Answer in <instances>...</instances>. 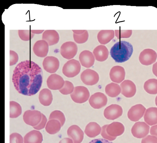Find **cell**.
I'll use <instances>...</instances> for the list:
<instances>
[{
    "instance_id": "1",
    "label": "cell",
    "mask_w": 157,
    "mask_h": 143,
    "mask_svg": "<svg viewBox=\"0 0 157 143\" xmlns=\"http://www.w3.org/2000/svg\"><path fill=\"white\" fill-rule=\"evenodd\" d=\"M42 69L33 61H22L13 71L12 82L18 93L31 96L37 93L43 82Z\"/></svg>"
},
{
    "instance_id": "2",
    "label": "cell",
    "mask_w": 157,
    "mask_h": 143,
    "mask_svg": "<svg viewBox=\"0 0 157 143\" xmlns=\"http://www.w3.org/2000/svg\"><path fill=\"white\" fill-rule=\"evenodd\" d=\"M133 51V47L130 43L120 41L116 43L112 47L110 55L116 62L123 63L129 59Z\"/></svg>"
},
{
    "instance_id": "3",
    "label": "cell",
    "mask_w": 157,
    "mask_h": 143,
    "mask_svg": "<svg viewBox=\"0 0 157 143\" xmlns=\"http://www.w3.org/2000/svg\"><path fill=\"white\" fill-rule=\"evenodd\" d=\"M81 65L79 62L74 59L68 61L63 68V72L65 76L69 78H74L81 71Z\"/></svg>"
},
{
    "instance_id": "4",
    "label": "cell",
    "mask_w": 157,
    "mask_h": 143,
    "mask_svg": "<svg viewBox=\"0 0 157 143\" xmlns=\"http://www.w3.org/2000/svg\"><path fill=\"white\" fill-rule=\"evenodd\" d=\"M90 93L88 89L85 87L77 86L71 94L72 100L76 103L82 104L88 100Z\"/></svg>"
},
{
    "instance_id": "5",
    "label": "cell",
    "mask_w": 157,
    "mask_h": 143,
    "mask_svg": "<svg viewBox=\"0 0 157 143\" xmlns=\"http://www.w3.org/2000/svg\"><path fill=\"white\" fill-rule=\"evenodd\" d=\"M77 45L74 42L68 41L64 43L62 45L60 53L62 56L68 60L74 58L77 53Z\"/></svg>"
},
{
    "instance_id": "6",
    "label": "cell",
    "mask_w": 157,
    "mask_h": 143,
    "mask_svg": "<svg viewBox=\"0 0 157 143\" xmlns=\"http://www.w3.org/2000/svg\"><path fill=\"white\" fill-rule=\"evenodd\" d=\"M24 122L28 125L34 127L37 126L42 119V113L37 110H29L25 111L23 117Z\"/></svg>"
},
{
    "instance_id": "7",
    "label": "cell",
    "mask_w": 157,
    "mask_h": 143,
    "mask_svg": "<svg viewBox=\"0 0 157 143\" xmlns=\"http://www.w3.org/2000/svg\"><path fill=\"white\" fill-rule=\"evenodd\" d=\"M82 82L87 86L96 85L99 81V76L95 71L91 69H86L83 72L81 75Z\"/></svg>"
},
{
    "instance_id": "8",
    "label": "cell",
    "mask_w": 157,
    "mask_h": 143,
    "mask_svg": "<svg viewBox=\"0 0 157 143\" xmlns=\"http://www.w3.org/2000/svg\"><path fill=\"white\" fill-rule=\"evenodd\" d=\"M108 99L103 93L97 92L94 93L89 99V102L91 107L94 109H100L106 105Z\"/></svg>"
},
{
    "instance_id": "9",
    "label": "cell",
    "mask_w": 157,
    "mask_h": 143,
    "mask_svg": "<svg viewBox=\"0 0 157 143\" xmlns=\"http://www.w3.org/2000/svg\"><path fill=\"white\" fill-rule=\"evenodd\" d=\"M157 58V54L155 50L152 49H147L142 51L139 59L142 64L148 66L155 63Z\"/></svg>"
},
{
    "instance_id": "10",
    "label": "cell",
    "mask_w": 157,
    "mask_h": 143,
    "mask_svg": "<svg viewBox=\"0 0 157 143\" xmlns=\"http://www.w3.org/2000/svg\"><path fill=\"white\" fill-rule=\"evenodd\" d=\"M150 127L144 122H138L134 124L131 129L133 136L137 138H144L149 133Z\"/></svg>"
},
{
    "instance_id": "11",
    "label": "cell",
    "mask_w": 157,
    "mask_h": 143,
    "mask_svg": "<svg viewBox=\"0 0 157 143\" xmlns=\"http://www.w3.org/2000/svg\"><path fill=\"white\" fill-rule=\"evenodd\" d=\"M123 113V109L121 106L117 104H112L105 109L104 114L105 118L113 120L121 116Z\"/></svg>"
},
{
    "instance_id": "12",
    "label": "cell",
    "mask_w": 157,
    "mask_h": 143,
    "mask_svg": "<svg viewBox=\"0 0 157 143\" xmlns=\"http://www.w3.org/2000/svg\"><path fill=\"white\" fill-rule=\"evenodd\" d=\"M60 62L59 60L55 57L47 56L44 60L43 66L44 68L50 74L55 73L59 69Z\"/></svg>"
},
{
    "instance_id": "13",
    "label": "cell",
    "mask_w": 157,
    "mask_h": 143,
    "mask_svg": "<svg viewBox=\"0 0 157 143\" xmlns=\"http://www.w3.org/2000/svg\"><path fill=\"white\" fill-rule=\"evenodd\" d=\"M146 108L141 104H137L131 107L128 113V117L132 122H137L143 117Z\"/></svg>"
},
{
    "instance_id": "14",
    "label": "cell",
    "mask_w": 157,
    "mask_h": 143,
    "mask_svg": "<svg viewBox=\"0 0 157 143\" xmlns=\"http://www.w3.org/2000/svg\"><path fill=\"white\" fill-rule=\"evenodd\" d=\"M47 86L53 90H60L63 87L65 81L63 78L56 74L51 75L47 79Z\"/></svg>"
},
{
    "instance_id": "15",
    "label": "cell",
    "mask_w": 157,
    "mask_h": 143,
    "mask_svg": "<svg viewBox=\"0 0 157 143\" xmlns=\"http://www.w3.org/2000/svg\"><path fill=\"white\" fill-rule=\"evenodd\" d=\"M109 76L112 82L118 83H120L125 79V69L121 66H114L111 70Z\"/></svg>"
},
{
    "instance_id": "16",
    "label": "cell",
    "mask_w": 157,
    "mask_h": 143,
    "mask_svg": "<svg viewBox=\"0 0 157 143\" xmlns=\"http://www.w3.org/2000/svg\"><path fill=\"white\" fill-rule=\"evenodd\" d=\"M121 94L125 97L130 98L133 97L136 92V88L134 83L131 80H126L120 85Z\"/></svg>"
},
{
    "instance_id": "17",
    "label": "cell",
    "mask_w": 157,
    "mask_h": 143,
    "mask_svg": "<svg viewBox=\"0 0 157 143\" xmlns=\"http://www.w3.org/2000/svg\"><path fill=\"white\" fill-rule=\"evenodd\" d=\"M68 136L74 143H81L84 138V133L78 126L73 125L68 128L67 131Z\"/></svg>"
},
{
    "instance_id": "18",
    "label": "cell",
    "mask_w": 157,
    "mask_h": 143,
    "mask_svg": "<svg viewBox=\"0 0 157 143\" xmlns=\"http://www.w3.org/2000/svg\"><path fill=\"white\" fill-rule=\"evenodd\" d=\"M48 43L43 40L36 41L33 48V50L36 56L40 57H45L48 54L49 51Z\"/></svg>"
},
{
    "instance_id": "19",
    "label": "cell",
    "mask_w": 157,
    "mask_h": 143,
    "mask_svg": "<svg viewBox=\"0 0 157 143\" xmlns=\"http://www.w3.org/2000/svg\"><path fill=\"white\" fill-rule=\"evenodd\" d=\"M125 131V127L121 123L115 122L108 125L107 133L111 136L117 137L122 135Z\"/></svg>"
},
{
    "instance_id": "20",
    "label": "cell",
    "mask_w": 157,
    "mask_h": 143,
    "mask_svg": "<svg viewBox=\"0 0 157 143\" xmlns=\"http://www.w3.org/2000/svg\"><path fill=\"white\" fill-rule=\"evenodd\" d=\"M79 60L83 67L89 68L94 65L95 59L92 53L89 50H84L80 53Z\"/></svg>"
},
{
    "instance_id": "21",
    "label": "cell",
    "mask_w": 157,
    "mask_h": 143,
    "mask_svg": "<svg viewBox=\"0 0 157 143\" xmlns=\"http://www.w3.org/2000/svg\"><path fill=\"white\" fill-rule=\"evenodd\" d=\"M59 39L58 33L54 30H46L42 35V39L48 43L49 46L56 44L59 42Z\"/></svg>"
},
{
    "instance_id": "22",
    "label": "cell",
    "mask_w": 157,
    "mask_h": 143,
    "mask_svg": "<svg viewBox=\"0 0 157 143\" xmlns=\"http://www.w3.org/2000/svg\"><path fill=\"white\" fill-rule=\"evenodd\" d=\"M93 53L97 61L103 62L107 59L109 52L106 47L104 45H100L97 46L94 49Z\"/></svg>"
},
{
    "instance_id": "23",
    "label": "cell",
    "mask_w": 157,
    "mask_h": 143,
    "mask_svg": "<svg viewBox=\"0 0 157 143\" xmlns=\"http://www.w3.org/2000/svg\"><path fill=\"white\" fill-rule=\"evenodd\" d=\"M43 141L42 134L36 130L29 132L24 137V143H42Z\"/></svg>"
},
{
    "instance_id": "24",
    "label": "cell",
    "mask_w": 157,
    "mask_h": 143,
    "mask_svg": "<svg viewBox=\"0 0 157 143\" xmlns=\"http://www.w3.org/2000/svg\"><path fill=\"white\" fill-rule=\"evenodd\" d=\"M115 32L113 30H101L98 33L97 38L98 42L105 45L110 42L114 37Z\"/></svg>"
},
{
    "instance_id": "25",
    "label": "cell",
    "mask_w": 157,
    "mask_h": 143,
    "mask_svg": "<svg viewBox=\"0 0 157 143\" xmlns=\"http://www.w3.org/2000/svg\"><path fill=\"white\" fill-rule=\"evenodd\" d=\"M101 128L98 123L95 122L89 123L86 126L85 133L90 138H94L99 135L101 132Z\"/></svg>"
},
{
    "instance_id": "26",
    "label": "cell",
    "mask_w": 157,
    "mask_h": 143,
    "mask_svg": "<svg viewBox=\"0 0 157 143\" xmlns=\"http://www.w3.org/2000/svg\"><path fill=\"white\" fill-rule=\"evenodd\" d=\"M144 118L145 122L150 126L157 124V108L151 107L147 109Z\"/></svg>"
},
{
    "instance_id": "27",
    "label": "cell",
    "mask_w": 157,
    "mask_h": 143,
    "mask_svg": "<svg viewBox=\"0 0 157 143\" xmlns=\"http://www.w3.org/2000/svg\"><path fill=\"white\" fill-rule=\"evenodd\" d=\"M39 99L40 102L43 105L50 106L52 104L53 99L52 91L47 89H43L40 91Z\"/></svg>"
},
{
    "instance_id": "28",
    "label": "cell",
    "mask_w": 157,
    "mask_h": 143,
    "mask_svg": "<svg viewBox=\"0 0 157 143\" xmlns=\"http://www.w3.org/2000/svg\"><path fill=\"white\" fill-rule=\"evenodd\" d=\"M61 127L59 121L55 119L50 120L47 123L45 129L47 133L53 135L58 133L61 129Z\"/></svg>"
},
{
    "instance_id": "29",
    "label": "cell",
    "mask_w": 157,
    "mask_h": 143,
    "mask_svg": "<svg viewBox=\"0 0 157 143\" xmlns=\"http://www.w3.org/2000/svg\"><path fill=\"white\" fill-rule=\"evenodd\" d=\"M121 91V87L118 84L111 83L106 86L105 92L109 97L115 98L118 96Z\"/></svg>"
},
{
    "instance_id": "30",
    "label": "cell",
    "mask_w": 157,
    "mask_h": 143,
    "mask_svg": "<svg viewBox=\"0 0 157 143\" xmlns=\"http://www.w3.org/2000/svg\"><path fill=\"white\" fill-rule=\"evenodd\" d=\"M144 88L148 94H157V79H152L147 80L144 84Z\"/></svg>"
},
{
    "instance_id": "31",
    "label": "cell",
    "mask_w": 157,
    "mask_h": 143,
    "mask_svg": "<svg viewBox=\"0 0 157 143\" xmlns=\"http://www.w3.org/2000/svg\"><path fill=\"white\" fill-rule=\"evenodd\" d=\"M22 113V108L17 102L12 101L10 102V117L12 118H17Z\"/></svg>"
},
{
    "instance_id": "32",
    "label": "cell",
    "mask_w": 157,
    "mask_h": 143,
    "mask_svg": "<svg viewBox=\"0 0 157 143\" xmlns=\"http://www.w3.org/2000/svg\"><path fill=\"white\" fill-rule=\"evenodd\" d=\"M55 119L59 121L61 126H63L65 122V118L64 114L59 110L54 111L51 113L49 120Z\"/></svg>"
},
{
    "instance_id": "33",
    "label": "cell",
    "mask_w": 157,
    "mask_h": 143,
    "mask_svg": "<svg viewBox=\"0 0 157 143\" xmlns=\"http://www.w3.org/2000/svg\"><path fill=\"white\" fill-rule=\"evenodd\" d=\"M74 87L73 83L68 81H65L63 87L59 90L61 93L64 95L71 94L74 90Z\"/></svg>"
},
{
    "instance_id": "34",
    "label": "cell",
    "mask_w": 157,
    "mask_h": 143,
    "mask_svg": "<svg viewBox=\"0 0 157 143\" xmlns=\"http://www.w3.org/2000/svg\"><path fill=\"white\" fill-rule=\"evenodd\" d=\"M89 36L88 32L86 30L83 33L81 34L77 35L74 33L73 34L75 41L76 43L79 44H83L86 42L88 40Z\"/></svg>"
},
{
    "instance_id": "35",
    "label": "cell",
    "mask_w": 157,
    "mask_h": 143,
    "mask_svg": "<svg viewBox=\"0 0 157 143\" xmlns=\"http://www.w3.org/2000/svg\"><path fill=\"white\" fill-rule=\"evenodd\" d=\"M18 34L20 39L24 41H30L35 35L30 30H19Z\"/></svg>"
},
{
    "instance_id": "36",
    "label": "cell",
    "mask_w": 157,
    "mask_h": 143,
    "mask_svg": "<svg viewBox=\"0 0 157 143\" xmlns=\"http://www.w3.org/2000/svg\"><path fill=\"white\" fill-rule=\"evenodd\" d=\"M115 36L118 39L121 38H128L130 37L132 34V30H123L120 29V30H115Z\"/></svg>"
},
{
    "instance_id": "37",
    "label": "cell",
    "mask_w": 157,
    "mask_h": 143,
    "mask_svg": "<svg viewBox=\"0 0 157 143\" xmlns=\"http://www.w3.org/2000/svg\"><path fill=\"white\" fill-rule=\"evenodd\" d=\"M10 143H23V139L20 134L14 133L10 135Z\"/></svg>"
},
{
    "instance_id": "38",
    "label": "cell",
    "mask_w": 157,
    "mask_h": 143,
    "mask_svg": "<svg viewBox=\"0 0 157 143\" xmlns=\"http://www.w3.org/2000/svg\"><path fill=\"white\" fill-rule=\"evenodd\" d=\"M108 125H105L101 128V135L104 139L109 141H114L116 138V137H114L111 136L107 133L106 131V128Z\"/></svg>"
},
{
    "instance_id": "39",
    "label": "cell",
    "mask_w": 157,
    "mask_h": 143,
    "mask_svg": "<svg viewBox=\"0 0 157 143\" xmlns=\"http://www.w3.org/2000/svg\"><path fill=\"white\" fill-rule=\"evenodd\" d=\"M19 60V56L16 52L13 51H10V66L16 64Z\"/></svg>"
},
{
    "instance_id": "40",
    "label": "cell",
    "mask_w": 157,
    "mask_h": 143,
    "mask_svg": "<svg viewBox=\"0 0 157 143\" xmlns=\"http://www.w3.org/2000/svg\"><path fill=\"white\" fill-rule=\"evenodd\" d=\"M47 120L46 116L42 113V119L40 122L36 126L33 127L35 129L40 130L44 128L46 125Z\"/></svg>"
},
{
    "instance_id": "41",
    "label": "cell",
    "mask_w": 157,
    "mask_h": 143,
    "mask_svg": "<svg viewBox=\"0 0 157 143\" xmlns=\"http://www.w3.org/2000/svg\"><path fill=\"white\" fill-rule=\"evenodd\" d=\"M141 143H157V137L153 136L148 135L142 139Z\"/></svg>"
},
{
    "instance_id": "42",
    "label": "cell",
    "mask_w": 157,
    "mask_h": 143,
    "mask_svg": "<svg viewBox=\"0 0 157 143\" xmlns=\"http://www.w3.org/2000/svg\"><path fill=\"white\" fill-rule=\"evenodd\" d=\"M89 143H113L109 141L108 140H106L104 139H95L90 142Z\"/></svg>"
},
{
    "instance_id": "43",
    "label": "cell",
    "mask_w": 157,
    "mask_h": 143,
    "mask_svg": "<svg viewBox=\"0 0 157 143\" xmlns=\"http://www.w3.org/2000/svg\"><path fill=\"white\" fill-rule=\"evenodd\" d=\"M150 134L152 135L157 137V125L151 127L150 130Z\"/></svg>"
},
{
    "instance_id": "44",
    "label": "cell",
    "mask_w": 157,
    "mask_h": 143,
    "mask_svg": "<svg viewBox=\"0 0 157 143\" xmlns=\"http://www.w3.org/2000/svg\"><path fill=\"white\" fill-rule=\"evenodd\" d=\"M59 143H74L72 139L68 138H65L61 140Z\"/></svg>"
},
{
    "instance_id": "45",
    "label": "cell",
    "mask_w": 157,
    "mask_h": 143,
    "mask_svg": "<svg viewBox=\"0 0 157 143\" xmlns=\"http://www.w3.org/2000/svg\"><path fill=\"white\" fill-rule=\"evenodd\" d=\"M152 72L153 74L157 77V62L153 65Z\"/></svg>"
},
{
    "instance_id": "46",
    "label": "cell",
    "mask_w": 157,
    "mask_h": 143,
    "mask_svg": "<svg viewBox=\"0 0 157 143\" xmlns=\"http://www.w3.org/2000/svg\"><path fill=\"white\" fill-rule=\"evenodd\" d=\"M33 34H41L44 31V30H31Z\"/></svg>"
},
{
    "instance_id": "47",
    "label": "cell",
    "mask_w": 157,
    "mask_h": 143,
    "mask_svg": "<svg viewBox=\"0 0 157 143\" xmlns=\"http://www.w3.org/2000/svg\"><path fill=\"white\" fill-rule=\"evenodd\" d=\"M86 30H72V31L74 32V33L77 34V35H79L81 34L82 33L84 32Z\"/></svg>"
},
{
    "instance_id": "48",
    "label": "cell",
    "mask_w": 157,
    "mask_h": 143,
    "mask_svg": "<svg viewBox=\"0 0 157 143\" xmlns=\"http://www.w3.org/2000/svg\"><path fill=\"white\" fill-rule=\"evenodd\" d=\"M155 102L156 106H157V96L156 97L155 100Z\"/></svg>"
}]
</instances>
